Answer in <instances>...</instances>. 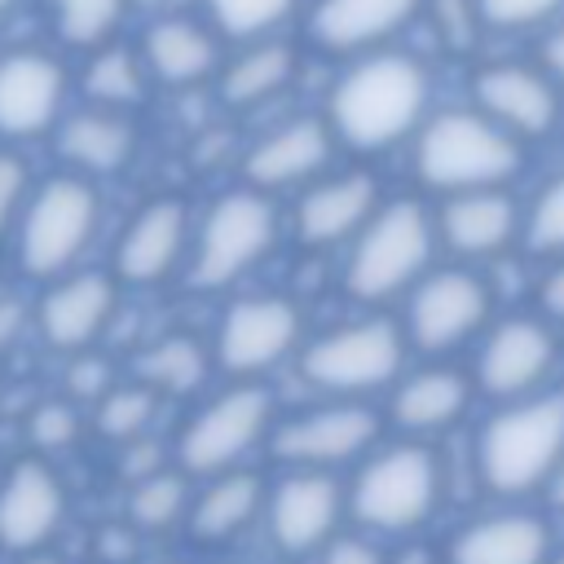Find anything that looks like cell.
<instances>
[{"mask_svg": "<svg viewBox=\"0 0 564 564\" xmlns=\"http://www.w3.org/2000/svg\"><path fill=\"white\" fill-rule=\"evenodd\" d=\"M317 110L339 154H352V163L410 150L419 128L436 110L432 62L414 48H379V53L339 62Z\"/></svg>", "mask_w": 564, "mask_h": 564, "instance_id": "cell-1", "label": "cell"}, {"mask_svg": "<svg viewBox=\"0 0 564 564\" xmlns=\"http://www.w3.org/2000/svg\"><path fill=\"white\" fill-rule=\"evenodd\" d=\"M264 494H269V476L260 467H234V471L194 480V502L181 533L198 551H225L242 542L251 529H260Z\"/></svg>", "mask_w": 564, "mask_h": 564, "instance_id": "cell-28", "label": "cell"}, {"mask_svg": "<svg viewBox=\"0 0 564 564\" xmlns=\"http://www.w3.org/2000/svg\"><path fill=\"white\" fill-rule=\"evenodd\" d=\"M282 234H286V212L278 198L242 181L220 189L194 220V247L181 286L198 295L238 291L278 251Z\"/></svg>", "mask_w": 564, "mask_h": 564, "instance_id": "cell-8", "label": "cell"}, {"mask_svg": "<svg viewBox=\"0 0 564 564\" xmlns=\"http://www.w3.org/2000/svg\"><path fill=\"white\" fill-rule=\"evenodd\" d=\"M529 163V145L485 119L476 106H441L427 115L419 137L410 141V176L414 194L449 198L476 189H516Z\"/></svg>", "mask_w": 564, "mask_h": 564, "instance_id": "cell-5", "label": "cell"}, {"mask_svg": "<svg viewBox=\"0 0 564 564\" xmlns=\"http://www.w3.org/2000/svg\"><path fill=\"white\" fill-rule=\"evenodd\" d=\"M0 388H4V370H0Z\"/></svg>", "mask_w": 564, "mask_h": 564, "instance_id": "cell-53", "label": "cell"}, {"mask_svg": "<svg viewBox=\"0 0 564 564\" xmlns=\"http://www.w3.org/2000/svg\"><path fill=\"white\" fill-rule=\"evenodd\" d=\"M467 458L480 494L498 502L542 498L555 463L564 458V383L511 405H489L471 432Z\"/></svg>", "mask_w": 564, "mask_h": 564, "instance_id": "cell-4", "label": "cell"}, {"mask_svg": "<svg viewBox=\"0 0 564 564\" xmlns=\"http://www.w3.org/2000/svg\"><path fill=\"white\" fill-rule=\"evenodd\" d=\"M383 181L375 167L366 163H348L326 172L322 181H313L308 189H300L286 207V234L300 251L308 256H330L344 251L366 225L370 216L383 207Z\"/></svg>", "mask_w": 564, "mask_h": 564, "instance_id": "cell-19", "label": "cell"}, {"mask_svg": "<svg viewBox=\"0 0 564 564\" xmlns=\"http://www.w3.org/2000/svg\"><path fill=\"white\" fill-rule=\"evenodd\" d=\"M13 564H66V560L57 555V546H48V551H31V555H22V560H13Z\"/></svg>", "mask_w": 564, "mask_h": 564, "instance_id": "cell-50", "label": "cell"}, {"mask_svg": "<svg viewBox=\"0 0 564 564\" xmlns=\"http://www.w3.org/2000/svg\"><path fill=\"white\" fill-rule=\"evenodd\" d=\"M198 212L181 194H150L128 212L110 247V273L123 291H150L163 282H181L194 247Z\"/></svg>", "mask_w": 564, "mask_h": 564, "instance_id": "cell-16", "label": "cell"}, {"mask_svg": "<svg viewBox=\"0 0 564 564\" xmlns=\"http://www.w3.org/2000/svg\"><path fill=\"white\" fill-rule=\"evenodd\" d=\"M48 145H53L62 172H75V176L101 185L132 167V159L141 150V123H137V115L75 101L66 110V119L57 123V132L48 137Z\"/></svg>", "mask_w": 564, "mask_h": 564, "instance_id": "cell-27", "label": "cell"}, {"mask_svg": "<svg viewBox=\"0 0 564 564\" xmlns=\"http://www.w3.org/2000/svg\"><path fill=\"white\" fill-rule=\"evenodd\" d=\"M207 339H212L216 375H225V383H269V375L295 366L308 339L304 300L291 291L229 295Z\"/></svg>", "mask_w": 564, "mask_h": 564, "instance_id": "cell-10", "label": "cell"}, {"mask_svg": "<svg viewBox=\"0 0 564 564\" xmlns=\"http://www.w3.org/2000/svg\"><path fill=\"white\" fill-rule=\"evenodd\" d=\"M194 502V476H185L176 463H167L163 471L128 485V511L123 520L145 538V533H181L185 516Z\"/></svg>", "mask_w": 564, "mask_h": 564, "instance_id": "cell-34", "label": "cell"}, {"mask_svg": "<svg viewBox=\"0 0 564 564\" xmlns=\"http://www.w3.org/2000/svg\"><path fill=\"white\" fill-rule=\"evenodd\" d=\"M560 533L546 507L529 502H502L485 516L463 520L445 546V564H555Z\"/></svg>", "mask_w": 564, "mask_h": 564, "instance_id": "cell-25", "label": "cell"}, {"mask_svg": "<svg viewBox=\"0 0 564 564\" xmlns=\"http://www.w3.org/2000/svg\"><path fill=\"white\" fill-rule=\"evenodd\" d=\"M533 62L551 75V84L564 93V18L560 22H551L542 35H538V53H533Z\"/></svg>", "mask_w": 564, "mask_h": 564, "instance_id": "cell-46", "label": "cell"}, {"mask_svg": "<svg viewBox=\"0 0 564 564\" xmlns=\"http://www.w3.org/2000/svg\"><path fill=\"white\" fill-rule=\"evenodd\" d=\"M436 242L441 256L454 264L489 269L520 251L524 238V203L516 189H476V194H449L432 203Z\"/></svg>", "mask_w": 564, "mask_h": 564, "instance_id": "cell-23", "label": "cell"}, {"mask_svg": "<svg viewBox=\"0 0 564 564\" xmlns=\"http://www.w3.org/2000/svg\"><path fill=\"white\" fill-rule=\"evenodd\" d=\"M339 145L322 119V110H295L260 128L242 154H238V181L269 194V198H295L326 172H335Z\"/></svg>", "mask_w": 564, "mask_h": 564, "instance_id": "cell-17", "label": "cell"}, {"mask_svg": "<svg viewBox=\"0 0 564 564\" xmlns=\"http://www.w3.org/2000/svg\"><path fill=\"white\" fill-rule=\"evenodd\" d=\"M216 370L212 361V339H198L194 330H163L150 335L137 357H132V379H141L145 388H154L163 401H181L194 397L207 375Z\"/></svg>", "mask_w": 564, "mask_h": 564, "instance_id": "cell-31", "label": "cell"}, {"mask_svg": "<svg viewBox=\"0 0 564 564\" xmlns=\"http://www.w3.org/2000/svg\"><path fill=\"white\" fill-rule=\"evenodd\" d=\"M467 106L511 132L520 145L551 141L564 128V93L529 57H489L467 75Z\"/></svg>", "mask_w": 564, "mask_h": 564, "instance_id": "cell-20", "label": "cell"}, {"mask_svg": "<svg viewBox=\"0 0 564 564\" xmlns=\"http://www.w3.org/2000/svg\"><path fill=\"white\" fill-rule=\"evenodd\" d=\"M410 357L397 313H357L304 339L295 379L322 401H383Z\"/></svg>", "mask_w": 564, "mask_h": 564, "instance_id": "cell-7", "label": "cell"}, {"mask_svg": "<svg viewBox=\"0 0 564 564\" xmlns=\"http://www.w3.org/2000/svg\"><path fill=\"white\" fill-rule=\"evenodd\" d=\"M542 507H546L551 520H564V458L555 463V471H551V480L542 489Z\"/></svg>", "mask_w": 564, "mask_h": 564, "instance_id": "cell-49", "label": "cell"}, {"mask_svg": "<svg viewBox=\"0 0 564 564\" xmlns=\"http://www.w3.org/2000/svg\"><path fill=\"white\" fill-rule=\"evenodd\" d=\"M441 264L432 198L388 194L370 225L344 247L339 295L361 313H392Z\"/></svg>", "mask_w": 564, "mask_h": 564, "instance_id": "cell-2", "label": "cell"}, {"mask_svg": "<svg viewBox=\"0 0 564 564\" xmlns=\"http://www.w3.org/2000/svg\"><path fill=\"white\" fill-rule=\"evenodd\" d=\"M22 326H31V304H22L18 295H0V352L13 344Z\"/></svg>", "mask_w": 564, "mask_h": 564, "instance_id": "cell-47", "label": "cell"}, {"mask_svg": "<svg viewBox=\"0 0 564 564\" xmlns=\"http://www.w3.org/2000/svg\"><path fill=\"white\" fill-rule=\"evenodd\" d=\"M300 62L304 53L295 48L291 35H269V40H251V44H234L220 62V75L212 84L216 101L234 115H251L264 110L269 101L286 97L300 79Z\"/></svg>", "mask_w": 564, "mask_h": 564, "instance_id": "cell-29", "label": "cell"}, {"mask_svg": "<svg viewBox=\"0 0 564 564\" xmlns=\"http://www.w3.org/2000/svg\"><path fill=\"white\" fill-rule=\"evenodd\" d=\"M308 564H388V542H379V538H370L361 529H344Z\"/></svg>", "mask_w": 564, "mask_h": 564, "instance_id": "cell-43", "label": "cell"}, {"mask_svg": "<svg viewBox=\"0 0 564 564\" xmlns=\"http://www.w3.org/2000/svg\"><path fill=\"white\" fill-rule=\"evenodd\" d=\"M388 436L383 405L375 401H322L313 397L300 410H282L264 458L269 467H295V471H352L379 441Z\"/></svg>", "mask_w": 564, "mask_h": 564, "instance_id": "cell-12", "label": "cell"}, {"mask_svg": "<svg viewBox=\"0 0 564 564\" xmlns=\"http://www.w3.org/2000/svg\"><path fill=\"white\" fill-rule=\"evenodd\" d=\"M278 414L282 410L269 383H225L181 419L172 436V463L194 480L251 467V458L264 454Z\"/></svg>", "mask_w": 564, "mask_h": 564, "instance_id": "cell-9", "label": "cell"}, {"mask_svg": "<svg viewBox=\"0 0 564 564\" xmlns=\"http://www.w3.org/2000/svg\"><path fill=\"white\" fill-rule=\"evenodd\" d=\"M115 463H119V476L128 485H137V480H145V476H154V471L167 467L163 463V449H159V436H141L132 445H119L115 449Z\"/></svg>", "mask_w": 564, "mask_h": 564, "instance_id": "cell-44", "label": "cell"}, {"mask_svg": "<svg viewBox=\"0 0 564 564\" xmlns=\"http://www.w3.org/2000/svg\"><path fill=\"white\" fill-rule=\"evenodd\" d=\"M123 308V286L110 269L84 264L44 282L31 300V330L57 357H79L101 348Z\"/></svg>", "mask_w": 564, "mask_h": 564, "instance_id": "cell-18", "label": "cell"}, {"mask_svg": "<svg viewBox=\"0 0 564 564\" xmlns=\"http://www.w3.org/2000/svg\"><path fill=\"white\" fill-rule=\"evenodd\" d=\"M141 551V533L128 524V520H115L97 533V551H93V564H132Z\"/></svg>", "mask_w": 564, "mask_h": 564, "instance_id": "cell-45", "label": "cell"}, {"mask_svg": "<svg viewBox=\"0 0 564 564\" xmlns=\"http://www.w3.org/2000/svg\"><path fill=\"white\" fill-rule=\"evenodd\" d=\"M498 317V291L476 264H436L401 304L397 322L414 357L454 361V352L476 348V339Z\"/></svg>", "mask_w": 564, "mask_h": 564, "instance_id": "cell-11", "label": "cell"}, {"mask_svg": "<svg viewBox=\"0 0 564 564\" xmlns=\"http://www.w3.org/2000/svg\"><path fill=\"white\" fill-rule=\"evenodd\" d=\"M75 106V70L53 44L0 48V145L48 141Z\"/></svg>", "mask_w": 564, "mask_h": 564, "instance_id": "cell-15", "label": "cell"}, {"mask_svg": "<svg viewBox=\"0 0 564 564\" xmlns=\"http://www.w3.org/2000/svg\"><path fill=\"white\" fill-rule=\"evenodd\" d=\"M163 397L154 392V388H145L141 379H119L93 410H88V432L101 441V445H110V449H119V445H132V441H141V436H154V423H159V414H163Z\"/></svg>", "mask_w": 564, "mask_h": 564, "instance_id": "cell-33", "label": "cell"}, {"mask_svg": "<svg viewBox=\"0 0 564 564\" xmlns=\"http://www.w3.org/2000/svg\"><path fill=\"white\" fill-rule=\"evenodd\" d=\"M555 564H564V538H560V551H555Z\"/></svg>", "mask_w": 564, "mask_h": 564, "instance_id": "cell-52", "label": "cell"}, {"mask_svg": "<svg viewBox=\"0 0 564 564\" xmlns=\"http://www.w3.org/2000/svg\"><path fill=\"white\" fill-rule=\"evenodd\" d=\"M70 520V489L53 458L22 454L0 467V555L22 560L57 546Z\"/></svg>", "mask_w": 564, "mask_h": 564, "instance_id": "cell-22", "label": "cell"}, {"mask_svg": "<svg viewBox=\"0 0 564 564\" xmlns=\"http://www.w3.org/2000/svg\"><path fill=\"white\" fill-rule=\"evenodd\" d=\"M348 524L379 538H419L449 498V463L441 445L383 436L348 476Z\"/></svg>", "mask_w": 564, "mask_h": 564, "instance_id": "cell-3", "label": "cell"}, {"mask_svg": "<svg viewBox=\"0 0 564 564\" xmlns=\"http://www.w3.org/2000/svg\"><path fill=\"white\" fill-rule=\"evenodd\" d=\"M84 432H88V410H79L70 397H44L26 414V441H31V454L40 458H57L75 449Z\"/></svg>", "mask_w": 564, "mask_h": 564, "instance_id": "cell-37", "label": "cell"}, {"mask_svg": "<svg viewBox=\"0 0 564 564\" xmlns=\"http://www.w3.org/2000/svg\"><path fill=\"white\" fill-rule=\"evenodd\" d=\"M22 4H26V0H0V26H4V22L13 18V9H22Z\"/></svg>", "mask_w": 564, "mask_h": 564, "instance_id": "cell-51", "label": "cell"}, {"mask_svg": "<svg viewBox=\"0 0 564 564\" xmlns=\"http://www.w3.org/2000/svg\"><path fill=\"white\" fill-rule=\"evenodd\" d=\"M388 564H445V560L423 538H405V542H392L388 546Z\"/></svg>", "mask_w": 564, "mask_h": 564, "instance_id": "cell-48", "label": "cell"}, {"mask_svg": "<svg viewBox=\"0 0 564 564\" xmlns=\"http://www.w3.org/2000/svg\"><path fill=\"white\" fill-rule=\"evenodd\" d=\"M427 0H308L300 13L304 44L330 62H352L379 48H397L423 18Z\"/></svg>", "mask_w": 564, "mask_h": 564, "instance_id": "cell-24", "label": "cell"}, {"mask_svg": "<svg viewBox=\"0 0 564 564\" xmlns=\"http://www.w3.org/2000/svg\"><path fill=\"white\" fill-rule=\"evenodd\" d=\"M348 524V480L330 471H295L273 467L264 494L260 533L278 560L308 564L322 546H330Z\"/></svg>", "mask_w": 564, "mask_h": 564, "instance_id": "cell-14", "label": "cell"}, {"mask_svg": "<svg viewBox=\"0 0 564 564\" xmlns=\"http://www.w3.org/2000/svg\"><path fill=\"white\" fill-rule=\"evenodd\" d=\"M194 9L234 48V44L286 35V26L304 13V0H194Z\"/></svg>", "mask_w": 564, "mask_h": 564, "instance_id": "cell-35", "label": "cell"}, {"mask_svg": "<svg viewBox=\"0 0 564 564\" xmlns=\"http://www.w3.org/2000/svg\"><path fill=\"white\" fill-rule=\"evenodd\" d=\"M564 361V335L538 313H502L471 348V383L489 405H511L555 388Z\"/></svg>", "mask_w": 564, "mask_h": 564, "instance_id": "cell-13", "label": "cell"}, {"mask_svg": "<svg viewBox=\"0 0 564 564\" xmlns=\"http://www.w3.org/2000/svg\"><path fill=\"white\" fill-rule=\"evenodd\" d=\"M419 22L432 31L436 53H445V57H471L480 48V40L489 35L476 0H427Z\"/></svg>", "mask_w": 564, "mask_h": 564, "instance_id": "cell-38", "label": "cell"}, {"mask_svg": "<svg viewBox=\"0 0 564 564\" xmlns=\"http://www.w3.org/2000/svg\"><path fill=\"white\" fill-rule=\"evenodd\" d=\"M101 220H106L101 185L53 167V172L35 176L4 251L26 282L44 286L70 269H84V260L101 234Z\"/></svg>", "mask_w": 564, "mask_h": 564, "instance_id": "cell-6", "label": "cell"}, {"mask_svg": "<svg viewBox=\"0 0 564 564\" xmlns=\"http://www.w3.org/2000/svg\"><path fill=\"white\" fill-rule=\"evenodd\" d=\"M31 185H35V172H31L26 154L13 145H0V247H9V234L22 216Z\"/></svg>", "mask_w": 564, "mask_h": 564, "instance_id": "cell-41", "label": "cell"}, {"mask_svg": "<svg viewBox=\"0 0 564 564\" xmlns=\"http://www.w3.org/2000/svg\"><path fill=\"white\" fill-rule=\"evenodd\" d=\"M119 383V370L115 361L93 348V352H79V357H66V379H62V397H70L79 410H93L110 388Z\"/></svg>", "mask_w": 564, "mask_h": 564, "instance_id": "cell-40", "label": "cell"}, {"mask_svg": "<svg viewBox=\"0 0 564 564\" xmlns=\"http://www.w3.org/2000/svg\"><path fill=\"white\" fill-rule=\"evenodd\" d=\"M137 53H141L154 88L194 93V88L216 84L229 44L216 35V26L198 9H181V13L145 18L137 31Z\"/></svg>", "mask_w": 564, "mask_h": 564, "instance_id": "cell-26", "label": "cell"}, {"mask_svg": "<svg viewBox=\"0 0 564 564\" xmlns=\"http://www.w3.org/2000/svg\"><path fill=\"white\" fill-rule=\"evenodd\" d=\"M485 31L494 35H520L533 31L542 35L551 22L564 18V0H476Z\"/></svg>", "mask_w": 564, "mask_h": 564, "instance_id": "cell-39", "label": "cell"}, {"mask_svg": "<svg viewBox=\"0 0 564 564\" xmlns=\"http://www.w3.org/2000/svg\"><path fill=\"white\" fill-rule=\"evenodd\" d=\"M48 44L66 57H88L115 40L132 18V0H40Z\"/></svg>", "mask_w": 564, "mask_h": 564, "instance_id": "cell-32", "label": "cell"}, {"mask_svg": "<svg viewBox=\"0 0 564 564\" xmlns=\"http://www.w3.org/2000/svg\"><path fill=\"white\" fill-rule=\"evenodd\" d=\"M529 300H533L529 313H538L546 326H555V330L564 335V260H546V264L533 273Z\"/></svg>", "mask_w": 564, "mask_h": 564, "instance_id": "cell-42", "label": "cell"}, {"mask_svg": "<svg viewBox=\"0 0 564 564\" xmlns=\"http://www.w3.org/2000/svg\"><path fill=\"white\" fill-rule=\"evenodd\" d=\"M520 251L529 260H564V163L533 189L524 203V238Z\"/></svg>", "mask_w": 564, "mask_h": 564, "instance_id": "cell-36", "label": "cell"}, {"mask_svg": "<svg viewBox=\"0 0 564 564\" xmlns=\"http://www.w3.org/2000/svg\"><path fill=\"white\" fill-rule=\"evenodd\" d=\"M471 370L458 361H414L383 397V423L392 436L445 445L476 410Z\"/></svg>", "mask_w": 564, "mask_h": 564, "instance_id": "cell-21", "label": "cell"}, {"mask_svg": "<svg viewBox=\"0 0 564 564\" xmlns=\"http://www.w3.org/2000/svg\"><path fill=\"white\" fill-rule=\"evenodd\" d=\"M154 93V79L137 53V40H115L75 66V101L137 115Z\"/></svg>", "mask_w": 564, "mask_h": 564, "instance_id": "cell-30", "label": "cell"}, {"mask_svg": "<svg viewBox=\"0 0 564 564\" xmlns=\"http://www.w3.org/2000/svg\"><path fill=\"white\" fill-rule=\"evenodd\" d=\"M304 4H308V0H304Z\"/></svg>", "mask_w": 564, "mask_h": 564, "instance_id": "cell-54", "label": "cell"}]
</instances>
